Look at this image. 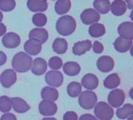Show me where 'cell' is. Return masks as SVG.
Returning a JSON list of instances; mask_svg holds the SVG:
<instances>
[{
    "mask_svg": "<svg viewBox=\"0 0 133 120\" xmlns=\"http://www.w3.org/2000/svg\"><path fill=\"white\" fill-rule=\"evenodd\" d=\"M32 57L25 52L16 53L12 59V66L14 71L18 73H26L29 71L32 65Z\"/></svg>",
    "mask_w": 133,
    "mask_h": 120,
    "instance_id": "1",
    "label": "cell"
},
{
    "mask_svg": "<svg viewBox=\"0 0 133 120\" xmlns=\"http://www.w3.org/2000/svg\"><path fill=\"white\" fill-rule=\"evenodd\" d=\"M57 32L62 36H69L72 34L76 28V20L69 15L61 16L55 24Z\"/></svg>",
    "mask_w": 133,
    "mask_h": 120,
    "instance_id": "2",
    "label": "cell"
},
{
    "mask_svg": "<svg viewBox=\"0 0 133 120\" xmlns=\"http://www.w3.org/2000/svg\"><path fill=\"white\" fill-rule=\"evenodd\" d=\"M94 115L97 119L111 120L114 116V111L108 103L100 102L94 106Z\"/></svg>",
    "mask_w": 133,
    "mask_h": 120,
    "instance_id": "3",
    "label": "cell"
},
{
    "mask_svg": "<svg viewBox=\"0 0 133 120\" xmlns=\"http://www.w3.org/2000/svg\"><path fill=\"white\" fill-rule=\"evenodd\" d=\"M97 102V94L91 91H85L82 92L79 97V104L80 107L86 110L94 108Z\"/></svg>",
    "mask_w": 133,
    "mask_h": 120,
    "instance_id": "4",
    "label": "cell"
},
{
    "mask_svg": "<svg viewBox=\"0 0 133 120\" xmlns=\"http://www.w3.org/2000/svg\"><path fill=\"white\" fill-rule=\"evenodd\" d=\"M125 94L121 89H114L108 94V105L113 108H119L125 102Z\"/></svg>",
    "mask_w": 133,
    "mask_h": 120,
    "instance_id": "5",
    "label": "cell"
},
{
    "mask_svg": "<svg viewBox=\"0 0 133 120\" xmlns=\"http://www.w3.org/2000/svg\"><path fill=\"white\" fill-rule=\"evenodd\" d=\"M81 21L85 25H92L97 23L101 19V15L94 9H87L80 14Z\"/></svg>",
    "mask_w": 133,
    "mask_h": 120,
    "instance_id": "6",
    "label": "cell"
},
{
    "mask_svg": "<svg viewBox=\"0 0 133 120\" xmlns=\"http://www.w3.org/2000/svg\"><path fill=\"white\" fill-rule=\"evenodd\" d=\"M45 81L51 87H58L63 83V75L59 71L51 70L46 73Z\"/></svg>",
    "mask_w": 133,
    "mask_h": 120,
    "instance_id": "7",
    "label": "cell"
},
{
    "mask_svg": "<svg viewBox=\"0 0 133 120\" xmlns=\"http://www.w3.org/2000/svg\"><path fill=\"white\" fill-rule=\"evenodd\" d=\"M16 73L13 70H5L0 77V83L5 88L11 87L16 81Z\"/></svg>",
    "mask_w": 133,
    "mask_h": 120,
    "instance_id": "8",
    "label": "cell"
},
{
    "mask_svg": "<svg viewBox=\"0 0 133 120\" xmlns=\"http://www.w3.org/2000/svg\"><path fill=\"white\" fill-rule=\"evenodd\" d=\"M38 110L39 112L44 116H51L56 114L58 107L53 102L42 101L38 105Z\"/></svg>",
    "mask_w": 133,
    "mask_h": 120,
    "instance_id": "9",
    "label": "cell"
},
{
    "mask_svg": "<svg viewBox=\"0 0 133 120\" xmlns=\"http://www.w3.org/2000/svg\"><path fill=\"white\" fill-rule=\"evenodd\" d=\"M20 37L13 32H9L5 34L2 39V43L7 48H15L20 44Z\"/></svg>",
    "mask_w": 133,
    "mask_h": 120,
    "instance_id": "10",
    "label": "cell"
},
{
    "mask_svg": "<svg viewBox=\"0 0 133 120\" xmlns=\"http://www.w3.org/2000/svg\"><path fill=\"white\" fill-rule=\"evenodd\" d=\"M115 62L113 59L108 55H103L97 59V67L102 73H108L114 69Z\"/></svg>",
    "mask_w": 133,
    "mask_h": 120,
    "instance_id": "11",
    "label": "cell"
},
{
    "mask_svg": "<svg viewBox=\"0 0 133 120\" xmlns=\"http://www.w3.org/2000/svg\"><path fill=\"white\" fill-rule=\"evenodd\" d=\"M99 84V80L97 77L93 73H87L81 80V86L88 91L95 90Z\"/></svg>",
    "mask_w": 133,
    "mask_h": 120,
    "instance_id": "12",
    "label": "cell"
},
{
    "mask_svg": "<svg viewBox=\"0 0 133 120\" xmlns=\"http://www.w3.org/2000/svg\"><path fill=\"white\" fill-rule=\"evenodd\" d=\"M30 40H34L40 42L41 45L45 43L48 39V33L44 28H34L29 33Z\"/></svg>",
    "mask_w": 133,
    "mask_h": 120,
    "instance_id": "13",
    "label": "cell"
},
{
    "mask_svg": "<svg viewBox=\"0 0 133 120\" xmlns=\"http://www.w3.org/2000/svg\"><path fill=\"white\" fill-rule=\"evenodd\" d=\"M48 64L43 58H37L32 62L31 72L36 76H41L45 73Z\"/></svg>",
    "mask_w": 133,
    "mask_h": 120,
    "instance_id": "14",
    "label": "cell"
},
{
    "mask_svg": "<svg viewBox=\"0 0 133 120\" xmlns=\"http://www.w3.org/2000/svg\"><path fill=\"white\" fill-rule=\"evenodd\" d=\"M11 99V105L13 110L17 113H25L30 110V107L27 104V102L21 98L15 97L12 98Z\"/></svg>",
    "mask_w": 133,
    "mask_h": 120,
    "instance_id": "15",
    "label": "cell"
},
{
    "mask_svg": "<svg viewBox=\"0 0 133 120\" xmlns=\"http://www.w3.org/2000/svg\"><path fill=\"white\" fill-rule=\"evenodd\" d=\"M118 33L121 37L132 41L133 23L129 21L122 23L118 27Z\"/></svg>",
    "mask_w": 133,
    "mask_h": 120,
    "instance_id": "16",
    "label": "cell"
},
{
    "mask_svg": "<svg viewBox=\"0 0 133 120\" xmlns=\"http://www.w3.org/2000/svg\"><path fill=\"white\" fill-rule=\"evenodd\" d=\"M92 48V43L90 40L80 41L74 44L72 47V53L76 55H84L87 52L90 51Z\"/></svg>",
    "mask_w": 133,
    "mask_h": 120,
    "instance_id": "17",
    "label": "cell"
},
{
    "mask_svg": "<svg viewBox=\"0 0 133 120\" xmlns=\"http://www.w3.org/2000/svg\"><path fill=\"white\" fill-rule=\"evenodd\" d=\"M27 8L34 12H41L47 10L48 4L46 0H28Z\"/></svg>",
    "mask_w": 133,
    "mask_h": 120,
    "instance_id": "18",
    "label": "cell"
},
{
    "mask_svg": "<svg viewBox=\"0 0 133 120\" xmlns=\"http://www.w3.org/2000/svg\"><path fill=\"white\" fill-rule=\"evenodd\" d=\"M24 50L27 55H38L42 49V45L40 42L34 40H28L24 44Z\"/></svg>",
    "mask_w": 133,
    "mask_h": 120,
    "instance_id": "19",
    "label": "cell"
},
{
    "mask_svg": "<svg viewBox=\"0 0 133 120\" xmlns=\"http://www.w3.org/2000/svg\"><path fill=\"white\" fill-rule=\"evenodd\" d=\"M132 46V40H128L121 37H118L114 42V47L115 50L121 53L127 52L128 51L130 50Z\"/></svg>",
    "mask_w": 133,
    "mask_h": 120,
    "instance_id": "20",
    "label": "cell"
},
{
    "mask_svg": "<svg viewBox=\"0 0 133 120\" xmlns=\"http://www.w3.org/2000/svg\"><path fill=\"white\" fill-rule=\"evenodd\" d=\"M110 10L115 16H122L126 12L127 10L126 2L123 0H115L111 4Z\"/></svg>",
    "mask_w": 133,
    "mask_h": 120,
    "instance_id": "21",
    "label": "cell"
},
{
    "mask_svg": "<svg viewBox=\"0 0 133 120\" xmlns=\"http://www.w3.org/2000/svg\"><path fill=\"white\" fill-rule=\"evenodd\" d=\"M58 91L51 87H45L42 89L41 96L43 101H49V102H55L58 98Z\"/></svg>",
    "mask_w": 133,
    "mask_h": 120,
    "instance_id": "22",
    "label": "cell"
},
{
    "mask_svg": "<svg viewBox=\"0 0 133 120\" xmlns=\"http://www.w3.org/2000/svg\"><path fill=\"white\" fill-rule=\"evenodd\" d=\"M62 66L65 74L70 77H74L78 75L81 70V67L79 64L76 62H67Z\"/></svg>",
    "mask_w": 133,
    "mask_h": 120,
    "instance_id": "23",
    "label": "cell"
},
{
    "mask_svg": "<svg viewBox=\"0 0 133 120\" xmlns=\"http://www.w3.org/2000/svg\"><path fill=\"white\" fill-rule=\"evenodd\" d=\"M53 51L58 54H65L68 50V42L64 38H56L52 44Z\"/></svg>",
    "mask_w": 133,
    "mask_h": 120,
    "instance_id": "24",
    "label": "cell"
},
{
    "mask_svg": "<svg viewBox=\"0 0 133 120\" xmlns=\"http://www.w3.org/2000/svg\"><path fill=\"white\" fill-rule=\"evenodd\" d=\"M94 7L99 14H106L110 11L111 2L109 0H95L93 3Z\"/></svg>",
    "mask_w": 133,
    "mask_h": 120,
    "instance_id": "25",
    "label": "cell"
},
{
    "mask_svg": "<svg viewBox=\"0 0 133 120\" xmlns=\"http://www.w3.org/2000/svg\"><path fill=\"white\" fill-rule=\"evenodd\" d=\"M105 32H106L105 27L101 23H96L90 25L89 27V34L94 38L102 37L105 34Z\"/></svg>",
    "mask_w": 133,
    "mask_h": 120,
    "instance_id": "26",
    "label": "cell"
},
{
    "mask_svg": "<svg viewBox=\"0 0 133 120\" xmlns=\"http://www.w3.org/2000/svg\"><path fill=\"white\" fill-rule=\"evenodd\" d=\"M120 84V78L117 73L108 76L104 80V86L108 89H115Z\"/></svg>",
    "mask_w": 133,
    "mask_h": 120,
    "instance_id": "27",
    "label": "cell"
},
{
    "mask_svg": "<svg viewBox=\"0 0 133 120\" xmlns=\"http://www.w3.org/2000/svg\"><path fill=\"white\" fill-rule=\"evenodd\" d=\"M71 2L69 0H58L55 4V10L59 15L65 14L71 9Z\"/></svg>",
    "mask_w": 133,
    "mask_h": 120,
    "instance_id": "28",
    "label": "cell"
},
{
    "mask_svg": "<svg viewBox=\"0 0 133 120\" xmlns=\"http://www.w3.org/2000/svg\"><path fill=\"white\" fill-rule=\"evenodd\" d=\"M133 114V105L132 104H125L123 107L119 108L116 111V115L120 119H126Z\"/></svg>",
    "mask_w": 133,
    "mask_h": 120,
    "instance_id": "29",
    "label": "cell"
},
{
    "mask_svg": "<svg viewBox=\"0 0 133 120\" xmlns=\"http://www.w3.org/2000/svg\"><path fill=\"white\" fill-rule=\"evenodd\" d=\"M67 93L71 98H76L82 93V86L78 82H71L67 86Z\"/></svg>",
    "mask_w": 133,
    "mask_h": 120,
    "instance_id": "30",
    "label": "cell"
},
{
    "mask_svg": "<svg viewBox=\"0 0 133 120\" xmlns=\"http://www.w3.org/2000/svg\"><path fill=\"white\" fill-rule=\"evenodd\" d=\"M47 21H48V20H47L46 15L42 13V12H37L32 17L33 23L35 26L39 27V28L41 27H44V25H46Z\"/></svg>",
    "mask_w": 133,
    "mask_h": 120,
    "instance_id": "31",
    "label": "cell"
},
{
    "mask_svg": "<svg viewBox=\"0 0 133 120\" xmlns=\"http://www.w3.org/2000/svg\"><path fill=\"white\" fill-rule=\"evenodd\" d=\"M12 109L11 99L7 96H1L0 97V111L4 113H8L10 112Z\"/></svg>",
    "mask_w": 133,
    "mask_h": 120,
    "instance_id": "32",
    "label": "cell"
},
{
    "mask_svg": "<svg viewBox=\"0 0 133 120\" xmlns=\"http://www.w3.org/2000/svg\"><path fill=\"white\" fill-rule=\"evenodd\" d=\"M16 7L14 0H0V10L2 12H9Z\"/></svg>",
    "mask_w": 133,
    "mask_h": 120,
    "instance_id": "33",
    "label": "cell"
},
{
    "mask_svg": "<svg viewBox=\"0 0 133 120\" xmlns=\"http://www.w3.org/2000/svg\"><path fill=\"white\" fill-rule=\"evenodd\" d=\"M48 66L52 70L57 71L58 70H59L62 67V66H63L62 60L61 58H59L58 56H54L49 59Z\"/></svg>",
    "mask_w": 133,
    "mask_h": 120,
    "instance_id": "34",
    "label": "cell"
},
{
    "mask_svg": "<svg viewBox=\"0 0 133 120\" xmlns=\"http://www.w3.org/2000/svg\"><path fill=\"white\" fill-rule=\"evenodd\" d=\"M93 50L96 54H101L104 51V45L100 41H96L93 45Z\"/></svg>",
    "mask_w": 133,
    "mask_h": 120,
    "instance_id": "35",
    "label": "cell"
},
{
    "mask_svg": "<svg viewBox=\"0 0 133 120\" xmlns=\"http://www.w3.org/2000/svg\"><path fill=\"white\" fill-rule=\"evenodd\" d=\"M78 116L75 112L69 111L66 112L63 116V120H77Z\"/></svg>",
    "mask_w": 133,
    "mask_h": 120,
    "instance_id": "36",
    "label": "cell"
},
{
    "mask_svg": "<svg viewBox=\"0 0 133 120\" xmlns=\"http://www.w3.org/2000/svg\"><path fill=\"white\" fill-rule=\"evenodd\" d=\"M0 120H17L16 117L15 116V115L12 114V113H5L2 116Z\"/></svg>",
    "mask_w": 133,
    "mask_h": 120,
    "instance_id": "37",
    "label": "cell"
},
{
    "mask_svg": "<svg viewBox=\"0 0 133 120\" xmlns=\"http://www.w3.org/2000/svg\"><path fill=\"white\" fill-rule=\"evenodd\" d=\"M79 120H97L94 116L91 115V114H84V115H82Z\"/></svg>",
    "mask_w": 133,
    "mask_h": 120,
    "instance_id": "38",
    "label": "cell"
},
{
    "mask_svg": "<svg viewBox=\"0 0 133 120\" xmlns=\"http://www.w3.org/2000/svg\"><path fill=\"white\" fill-rule=\"evenodd\" d=\"M6 60H7L6 55L3 52L0 51V66H3L6 62Z\"/></svg>",
    "mask_w": 133,
    "mask_h": 120,
    "instance_id": "39",
    "label": "cell"
},
{
    "mask_svg": "<svg viewBox=\"0 0 133 120\" xmlns=\"http://www.w3.org/2000/svg\"><path fill=\"white\" fill-rule=\"evenodd\" d=\"M6 32V27L5 26V24L0 23V37L4 35Z\"/></svg>",
    "mask_w": 133,
    "mask_h": 120,
    "instance_id": "40",
    "label": "cell"
},
{
    "mask_svg": "<svg viewBox=\"0 0 133 120\" xmlns=\"http://www.w3.org/2000/svg\"><path fill=\"white\" fill-rule=\"evenodd\" d=\"M126 6H128L129 9H132L133 6V0H130V1H127V5Z\"/></svg>",
    "mask_w": 133,
    "mask_h": 120,
    "instance_id": "41",
    "label": "cell"
},
{
    "mask_svg": "<svg viewBox=\"0 0 133 120\" xmlns=\"http://www.w3.org/2000/svg\"><path fill=\"white\" fill-rule=\"evenodd\" d=\"M42 120H57L55 118H51V117H48V118H44Z\"/></svg>",
    "mask_w": 133,
    "mask_h": 120,
    "instance_id": "42",
    "label": "cell"
},
{
    "mask_svg": "<svg viewBox=\"0 0 133 120\" xmlns=\"http://www.w3.org/2000/svg\"><path fill=\"white\" fill-rule=\"evenodd\" d=\"M2 19H3V15H2V12L0 11V23L2 22Z\"/></svg>",
    "mask_w": 133,
    "mask_h": 120,
    "instance_id": "43",
    "label": "cell"
},
{
    "mask_svg": "<svg viewBox=\"0 0 133 120\" xmlns=\"http://www.w3.org/2000/svg\"><path fill=\"white\" fill-rule=\"evenodd\" d=\"M128 120H133V115L132 116H130L128 118Z\"/></svg>",
    "mask_w": 133,
    "mask_h": 120,
    "instance_id": "44",
    "label": "cell"
}]
</instances>
